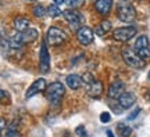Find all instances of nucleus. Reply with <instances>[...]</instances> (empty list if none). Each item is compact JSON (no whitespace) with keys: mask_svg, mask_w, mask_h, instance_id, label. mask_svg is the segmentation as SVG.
<instances>
[{"mask_svg":"<svg viewBox=\"0 0 150 137\" xmlns=\"http://www.w3.org/2000/svg\"><path fill=\"white\" fill-rule=\"evenodd\" d=\"M135 35H136V28L135 27H122L112 32V37L117 42H128Z\"/></svg>","mask_w":150,"mask_h":137,"instance_id":"0eeeda50","label":"nucleus"},{"mask_svg":"<svg viewBox=\"0 0 150 137\" xmlns=\"http://www.w3.org/2000/svg\"><path fill=\"white\" fill-rule=\"evenodd\" d=\"M103 93V83L100 80H93L92 83L86 84V94L92 97V98H97L100 97Z\"/></svg>","mask_w":150,"mask_h":137,"instance_id":"f8f14e48","label":"nucleus"},{"mask_svg":"<svg viewBox=\"0 0 150 137\" xmlns=\"http://www.w3.org/2000/svg\"><path fill=\"white\" fill-rule=\"evenodd\" d=\"M75 132H76V134H78L79 137H88V134H86V132H85V127L83 126H78Z\"/></svg>","mask_w":150,"mask_h":137,"instance_id":"393cba45","label":"nucleus"},{"mask_svg":"<svg viewBox=\"0 0 150 137\" xmlns=\"http://www.w3.org/2000/svg\"><path fill=\"white\" fill-rule=\"evenodd\" d=\"M117 130H118V134L121 137H129L132 134V129L128 125H125V123H118Z\"/></svg>","mask_w":150,"mask_h":137,"instance_id":"6ab92c4d","label":"nucleus"},{"mask_svg":"<svg viewBox=\"0 0 150 137\" xmlns=\"http://www.w3.org/2000/svg\"><path fill=\"white\" fill-rule=\"evenodd\" d=\"M117 100H118L120 107H121L122 110H127V108H131V107L135 104V101H136V96H135L134 93H131V91H124Z\"/></svg>","mask_w":150,"mask_h":137,"instance_id":"ddd939ff","label":"nucleus"},{"mask_svg":"<svg viewBox=\"0 0 150 137\" xmlns=\"http://www.w3.org/2000/svg\"><path fill=\"white\" fill-rule=\"evenodd\" d=\"M111 31V22L110 21H102L96 28H95V33H96L97 36H104L106 33Z\"/></svg>","mask_w":150,"mask_h":137,"instance_id":"a211bd4d","label":"nucleus"},{"mask_svg":"<svg viewBox=\"0 0 150 137\" xmlns=\"http://www.w3.org/2000/svg\"><path fill=\"white\" fill-rule=\"evenodd\" d=\"M93 33L95 32L92 31L91 28L88 27H81L78 31H76V39H78V42L81 44H83V46H88V44H91L93 42Z\"/></svg>","mask_w":150,"mask_h":137,"instance_id":"9b49d317","label":"nucleus"},{"mask_svg":"<svg viewBox=\"0 0 150 137\" xmlns=\"http://www.w3.org/2000/svg\"><path fill=\"white\" fill-rule=\"evenodd\" d=\"M46 39H47L49 44H52V46H60V44L65 43V40H67V35H65V32L61 31L60 28L52 27L47 31V36H46Z\"/></svg>","mask_w":150,"mask_h":137,"instance_id":"39448f33","label":"nucleus"},{"mask_svg":"<svg viewBox=\"0 0 150 137\" xmlns=\"http://www.w3.org/2000/svg\"><path fill=\"white\" fill-rule=\"evenodd\" d=\"M43 90H46V80L43 79V78H40V79L35 80V82L28 87V90L25 91V98L29 100V98H32L33 96L42 93Z\"/></svg>","mask_w":150,"mask_h":137,"instance_id":"9d476101","label":"nucleus"},{"mask_svg":"<svg viewBox=\"0 0 150 137\" xmlns=\"http://www.w3.org/2000/svg\"><path fill=\"white\" fill-rule=\"evenodd\" d=\"M124 90H125L124 82L115 80V82H112V83L110 84V87H108V97H110V98H118V97L124 93Z\"/></svg>","mask_w":150,"mask_h":137,"instance_id":"4468645a","label":"nucleus"},{"mask_svg":"<svg viewBox=\"0 0 150 137\" xmlns=\"http://www.w3.org/2000/svg\"><path fill=\"white\" fill-rule=\"evenodd\" d=\"M122 58H124V61L127 63V65L132 67V68L140 69L145 67V60H142V58L135 53V51H132V50H124Z\"/></svg>","mask_w":150,"mask_h":137,"instance_id":"6e6552de","label":"nucleus"},{"mask_svg":"<svg viewBox=\"0 0 150 137\" xmlns=\"http://www.w3.org/2000/svg\"><path fill=\"white\" fill-rule=\"evenodd\" d=\"M64 18L67 24H68V27L72 29V31H78L82 25V22H83V17L79 11L76 10H68L64 13Z\"/></svg>","mask_w":150,"mask_h":137,"instance_id":"423d86ee","label":"nucleus"},{"mask_svg":"<svg viewBox=\"0 0 150 137\" xmlns=\"http://www.w3.org/2000/svg\"><path fill=\"white\" fill-rule=\"evenodd\" d=\"M56 4H61V3H64V1H67V0H53Z\"/></svg>","mask_w":150,"mask_h":137,"instance_id":"c756f323","label":"nucleus"},{"mask_svg":"<svg viewBox=\"0 0 150 137\" xmlns=\"http://www.w3.org/2000/svg\"><path fill=\"white\" fill-rule=\"evenodd\" d=\"M65 82H67V86L72 90H78L81 86H82V83H83L82 78H81L79 75H75V74L68 75L67 79H65Z\"/></svg>","mask_w":150,"mask_h":137,"instance_id":"dca6fc26","label":"nucleus"},{"mask_svg":"<svg viewBox=\"0 0 150 137\" xmlns=\"http://www.w3.org/2000/svg\"><path fill=\"white\" fill-rule=\"evenodd\" d=\"M110 119H111V116H110V114H108V112H103L102 115H100V121H102L103 123H107V122H110Z\"/></svg>","mask_w":150,"mask_h":137,"instance_id":"a878e982","label":"nucleus"},{"mask_svg":"<svg viewBox=\"0 0 150 137\" xmlns=\"http://www.w3.org/2000/svg\"><path fill=\"white\" fill-rule=\"evenodd\" d=\"M46 98H47L53 105H57L61 103L63 97L65 94V87L63 83L60 82H53L52 84L46 86Z\"/></svg>","mask_w":150,"mask_h":137,"instance_id":"f03ea898","label":"nucleus"},{"mask_svg":"<svg viewBox=\"0 0 150 137\" xmlns=\"http://www.w3.org/2000/svg\"><path fill=\"white\" fill-rule=\"evenodd\" d=\"M33 15L35 17H38V18H42L46 13H47V10H45V7H43L42 4H38V6H35L33 7Z\"/></svg>","mask_w":150,"mask_h":137,"instance_id":"412c9836","label":"nucleus"},{"mask_svg":"<svg viewBox=\"0 0 150 137\" xmlns=\"http://www.w3.org/2000/svg\"><path fill=\"white\" fill-rule=\"evenodd\" d=\"M14 28H16L18 32H22V31H27L29 28V20L27 17H17L14 20Z\"/></svg>","mask_w":150,"mask_h":137,"instance_id":"f3484780","label":"nucleus"},{"mask_svg":"<svg viewBox=\"0 0 150 137\" xmlns=\"http://www.w3.org/2000/svg\"><path fill=\"white\" fill-rule=\"evenodd\" d=\"M6 96H7V94H6V91H4V90H1V89H0V103H1V101H3V100L6 98Z\"/></svg>","mask_w":150,"mask_h":137,"instance_id":"c85d7f7f","label":"nucleus"},{"mask_svg":"<svg viewBox=\"0 0 150 137\" xmlns=\"http://www.w3.org/2000/svg\"><path fill=\"white\" fill-rule=\"evenodd\" d=\"M139 112H140V108H136V111H135L134 114H131V115L128 116V121H132V119H134V118H135V116H136V115H138Z\"/></svg>","mask_w":150,"mask_h":137,"instance_id":"bb28decb","label":"nucleus"},{"mask_svg":"<svg viewBox=\"0 0 150 137\" xmlns=\"http://www.w3.org/2000/svg\"><path fill=\"white\" fill-rule=\"evenodd\" d=\"M4 127H6V121L3 118H0V134H1V132L4 130Z\"/></svg>","mask_w":150,"mask_h":137,"instance_id":"cd10ccee","label":"nucleus"},{"mask_svg":"<svg viewBox=\"0 0 150 137\" xmlns=\"http://www.w3.org/2000/svg\"><path fill=\"white\" fill-rule=\"evenodd\" d=\"M112 7V0H97L95 3V8L99 14L102 15H107Z\"/></svg>","mask_w":150,"mask_h":137,"instance_id":"2eb2a0df","label":"nucleus"},{"mask_svg":"<svg viewBox=\"0 0 150 137\" xmlns=\"http://www.w3.org/2000/svg\"><path fill=\"white\" fill-rule=\"evenodd\" d=\"M107 137H114V134L111 133V130H107Z\"/></svg>","mask_w":150,"mask_h":137,"instance_id":"7c9ffc66","label":"nucleus"},{"mask_svg":"<svg viewBox=\"0 0 150 137\" xmlns=\"http://www.w3.org/2000/svg\"><path fill=\"white\" fill-rule=\"evenodd\" d=\"M82 80H83V83L89 84V83H92V82L95 80V78H93V75L92 74H85L83 75V78H82Z\"/></svg>","mask_w":150,"mask_h":137,"instance_id":"b1692460","label":"nucleus"},{"mask_svg":"<svg viewBox=\"0 0 150 137\" xmlns=\"http://www.w3.org/2000/svg\"><path fill=\"white\" fill-rule=\"evenodd\" d=\"M4 137H21V136H20L18 130L16 129V126H14V125H11V126H8L7 132L4 133Z\"/></svg>","mask_w":150,"mask_h":137,"instance_id":"4be33fe9","label":"nucleus"},{"mask_svg":"<svg viewBox=\"0 0 150 137\" xmlns=\"http://www.w3.org/2000/svg\"><path fill=\"white\" fill-rule=\"evenodd\" d=\"M134 51L142 60H145V61L150 60V43H149L147 36L142 35V36H139L136 39V42L134 44Z\"/></svg>","mask_w":150,"mask_h":137,"instance_id":"20e7f679","label":"nucleus"},{"mask_svg":"<svg viewBox=\"0 0 150 137\" xmlns=\"http://www.w3.org/2000/svg\"><path fill=\"white\" fill-rule=\"evenodd\" d=\"M117 15L120 18V21L131 24L136 18V10H135V7L132 4H129L127 1H122L117 7Z\"/></svg>","mask_w":150,"mask_h":137,"instance_id":"7ed1b4c3","label":"nucleus"},{"mask_svg":"<svg viewBox=\"0 0 150 137\" xmlns=\"http://www.w3.org/2000/svg\"><path fill=\"white\" fill-rule=\"evenodd\" d=\"M39 65H40V71H42L43 74L49 72V69H50V54H49L47 46H46V43L45 42H42V46H40Z\"/></svg>","mask_w":150,"mask_h":137,"instance_id":"1a4fd4ad","label":"nucleus"},{"mask_svg":"<svg viewBox=\"0 0 150 137\" xmlns=\"http://www.w3.org/2000/svg\"><path fill=\"white\" fill-rule=\"evenodd\" d=\"M47 14L50 17H53V18H56V17H59L60 14H61V10H60V7L59 4H52V6H49L47 7Z\"/></svg>","mask_w":150,"mask_h":137,"instance_id":"aec40b11","label":"nucleus"},{"mask_svg":"<svg viewBox=\"0 0 150 137\" xmlns=\"http://www.w3.org/2000/svg\"><path fill=\"white\" fill-rule=\"evenodd\" d=\"M149 80H150V72H149Z\"/></svg>","mask_w":150,"mask_h":137,"instance_id":"2f4dec72","label":"nucleus"},{"mask_svg":"<svg viewBox=\"0 0 150 137\" xmlns=\"http://www.w3.org/2000/svg\"><path fill=\"white\" fill-rule=\"evenodd\" d=\"M38 36H39V32L35 28H28L27 31L17 32L14 36H11L10 40H8V46L11 48H20L24 44H27V43L35 42Z\"/></svg>","mask_w":150,"mask_h":137,"instance_id":"f257e3e1","label":"nucleus"},{"mask_svg":"<svg viewBox=\"0 0 150 137\" xmlns=\"http://www.w3.org/2000/svg\"><path fill=\"white\" fill-rule=\"evenodd\" d=\"M85 3V0H67V6L70 7V8H79L81 6Z\"/></svg>","mask_w":150,"mask_h":137,"instance_id":"5701e85b","label":"nucleus"}]
</instances>
